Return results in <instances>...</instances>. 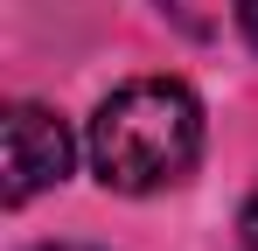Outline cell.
<instances>
[{
  "label": "cell",
  "mask_w": 258,
  "mask_h": 251,
  "mask_svg": "<svg viewBox=\"0 0 258 251\" xmlns=\"http://www.w3.org/2000/svg\"><path fill=\"white\" fill-rule=\"evenodd\" d=\"M91 174L119 196H154V189H174L196 154H203V105L196 91L174 77H140L119 84L98 119H91Z\"/></svg>",
  "instance_id": "6da1fadb"
},
{
  "label": "cell",
  "mask_w": 258,
  "mask_h": 251,
  "mask_svg": "<svg viewBox=\"0 0 258 251\" xmlns=\"http://www.w3.org/2000/svg\"><path fill=\"white\" fill-rule=\"evenodd\" d=\"M70 174V133L42 105H14L7 112V203H28Z\"/></svg>",
  "instance_id": "7a4b0ae2"
},
{
  "label": "cell",
  "mask_w": 258,
  "mask_h": 251,
  "mask_svg": "<svg viewBox=\"0 0 258 251\" xmlns=\"http://www.w3.org/2000/svg\"><path fill=\"white\" fill-rule=\"evenodd\" d=\"M237 21H244V35H251V49H258V0H237Z\"/></svg>",
  "instance_id": "3957f363"
},
{
  "label": "cell",
  "mask_w": 258,
  "mask_h": 251,
  "mask_svg": "<svg viewBox=\"0 0 258 251\" xmlns=\"http://www.w3.org/2000/svg\"><path fill=\"white\" fill-rule=\"evenodd\" d=\"M244 251H258V196L244 203Z\"/></svg>",
  "instance_id": "277c9868"
},
{
  "label": "cell",
  "mask_w": 258,
  "mask_h": 251,
  "mask_svg": "<svg viewBox=\"0 0 258 251\" xmlns=\"http://www.w3.org/2000/svg\"><path fill=\"white\" fill-rule=\"evenodd\" d=\"M42 251H84V244H42Z\"/></svg>",
  "instance_id": "5b68a950"
}]
</instances>
